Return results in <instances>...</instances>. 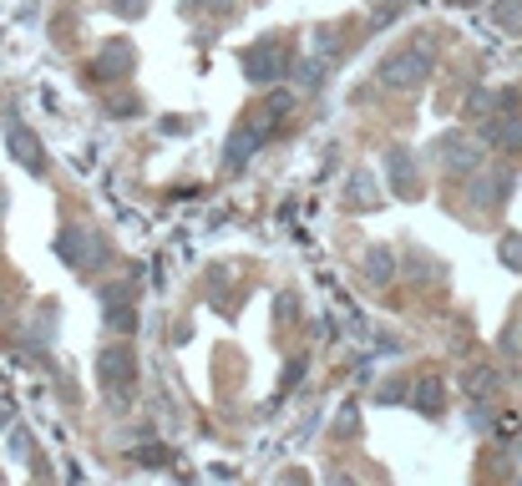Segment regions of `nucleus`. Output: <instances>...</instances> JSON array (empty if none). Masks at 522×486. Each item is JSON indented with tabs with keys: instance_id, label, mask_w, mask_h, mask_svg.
<instances>
[{
	"instance_id": "11",
	"label": "nucleus",
	"mask_w": 522,
	"mask_h": 486,
	"mask_svg": "<svg viewBox=\"0 0 522 486\" xmlns=\"http://www.w3.org/2000/svg\"><path fill=\"white\" fill-rule=\"evenodd\" d=\"M345 208H355V213L381 208V182H376L370 167H355L350 172V182H345Z\"/></svg>"
},
{
	"instance_id": "8",
	"label": "nucleus",
	"mask_w": 522,
	"mask_h": 486,
	"mask_svg": "<svg viewBox=\"0 0 522 486\" xmlns=\"http://www.w3.org/2000/svg\"><path fill=\"white\" fill-rule=\"evenodd\" d=\"M132 41H107L97 56H92V82H102V86H112V82H122V76H132Z\"/></svg>"
},
{
	"instance_id": "6",
	"label": "nucleus",
	"mask_w": 522,
	"mask_h": 486,
	"mask_svg": "<svg viewBox=\"0 0 522 486\" xmlns=\"http://www.w3.org/2000/svg\"><path fill=\"white\" fill-rule=\"evenodd\" d=\"M5 147H11V157L26 167V172H36V178L46 172V147H41V137H36L26 122H15V117L5 122Z\"/></svg>"
},
{
	"instance_id": "4",
	"label": "nucleus",
	"mask_w": 522,
	"mask_h": 486,
	"mask_svg": "<svg viewBox=\"0 0 522 486\" xmlns=\"http://www.w3.org/2000/svg\"><path fill=\"white\" fill-rule=\"evenodd\" d=\"M284 71H289V46H284V36L254 41V51H243V76H249L254 86L284 82Z\"/></svg>"
},
{
	"instance_id": "1",
	"label": "nucleus",
	"mask_w": 522,
	"mask_h": 486,
	"mask_svg": "<svg viewBox=\"0 0 522 486\" xmlns=\"http://www.w3.org/2000/svg\"><path fill=\"white\" fill-rule=\"evenodd\" d=\"M431 71H437V41H431V36H416V41H406L401 51H391L381 66H376V82H381L385 92H416Z\"/></svg>"
},
{
	"instance_id": "10",
	"label": "nucleus",
	"mask_w": 522,
	"mask_h": 486,
	"mask_svg": "<svg viewBox=\"0 0 522 486\" xmlns=\"http://www.w3.org/2000/svg\"><path fill=\"white\" fill-rule=\"evenodd\" d=\"M264 142H269V127H254V122L234 127V137H228V147H224V163L234 167V172H239V167L249 163V157H254L259 147H264Z\"/></svg>"
},
{
	"instance_id": "2",
	"label": "nucleus",
	"mask_w": 522,
	"mask_h": 486,
	"mask_svg": "<svg viewBox=\"0 0 522 486\" xmlns=\"http://www.w3.org/2000/svg\"><path fill=\"white\" fill-rule=\"evenodd\" d=\"M97 380L117 405H128L132 390H137V355H132V345H107L102 349L97 355Z\"/></svg>"
},
{
	"instance_id": "5",
	"label": "nucleus",
	"mask_w": 522,
	"mask_h": 486,
	"mask_svg": "<svg viewBox=\"0 0 522 486\" xmlns=\"http://www.w3.org/2000/svg\"><path fill=\"white\" fill-rule=\"evenodd\" d=\"M431 157L441 163L447 178H472V172H482V147L466 137V132H441L437 147H431Z\"/></svg>"
},
{
	"instance_id": "9",
	"label": "nucleus",
	"mask_w": 522,
	"mask_h": 486,
	"mask_svg": "<svg viewBox=\"0 0 522 486\" xmlns=\"http://www.w3.org/2000/svg\"><path fill=\"white\" fill-rule=\"evenodd\" d=\"M385 178H391V193L406 198V203L421 193V178H416V157H411L406 147H391V157H385Z\"/></svg>"
},
{
	"instance_id": "7",
	"label": "nucleus",
	"mask_w": 522,
	"mask_h": 486,
	"mask_svg": "<svg viewBox=\"0 0 522 486\" xmlns=\"http://www.w3.org/2000/svg\"><path fill=\"white\" fill-rule=\"evenodd\" d=\"M482 137L492 142L497 153H522V111H497L492 102V117H482Z\"/></svg>"
},
{
	"instance_id": "14",
	"label": "nucleus",
	"mask_w": 522,
	"mask_h": 486,
	"mask_svg": "<svg viewBox=\"0 0 522 486\" xmlns=\"http://www.w3.org/2000/svg\"><path fill=\"white\" fill-rule=\"evenodd\" d=\"M366 278H370V284H391V278H395V259H391V249H381V243H376V249L366 253Z\"/></svg>"
},
{
	"instance_id": "3",
	"label": "nucleus",
	"mask_w": 522,
	"mask_h": 486,
	"mask_svg": "<svg viewBox=\"0 0 522 486\" xmlns=\"http://www.w3.org/2000/svg\"><path fill=\"white\" fill-rule=\"evenodd\" d=\"M57 259L61 264H71V269H102L107 259H112V249H107V238L102 234H86V228H76V223H66L57 234Z\"/></svg>"
},
{
	"instance_id": "23",
	"label": "nucleus",
	"mask_w": 522,
	"mask_h": 486,
	"mask_svg": "<svg viewBox=\"0 0 522 486\" xmlns=\"http://www.w3.org/2000/svg\"><path fill=\"white\" fill-rule=\"evenodd\" d=\"M183 5H188L193 15H198V11H218V15L228 11V0H183Z\"/></svg>"
},
{
	"instance_id": "12",
	"label": "nucleus",
	"mask_w": 522,
	"mask_h": 486,
	"mask_svg": "<svg viewBox=\"0 0 522 486\" xmlns=\"http://www.w3.org/2000/svg\"><path fill=\"white\" fill-rule=\"evenodd\" d=\"M411 405H416L421 416H441V411H447V380L421 376L416 385H411Z\"/></svg>"
},
{
	"instance_id": "18",
	"label": "nucleus",
	"mask_w": 522,
	"mask_h": 486,
	"mask_svg": "<svg viewBox=\"0 0 522 486\" xmlns=\"http://www.w3.org/2000/svg\"><path fill=\"white\" fill-rule=\"evenodd\" d=\"M492 15H497V26L522 31V0H492Z\"/></svg>"
},
{
	"instance_id": "21",
	"label": "nucleus",
	"mask_w": 522,
	"mask_h": 486,
	"mask_svg": "<svg viewBox=\"0 0 522 486\" xmlns=\"http://www.w3.org/2000/svg\"><path fill=\"white\" fill-rule=\"evenodd\" d=\"M360 431V411H355V405H345V411H340V420H335V436H355Z\"/></svg>"
},
{
	"instance_id": "25",
	"label": "nucleus",
	"mask_w": 522,
	"mask_h": 486,
	"mask_svg": "<svg viewBox=\"0 0 522 486\" xmlns=\"http://www.w3.org/2000/svg\"><path fill=\"white\" fill-rule=\"evenodd\" d=\"M385 5H395V0H385Z\"/></svg>"
},
{
	"instance_id": "24",
	"label": "nucleus",
	"mask_w": 522,
	"mask_h": 486,
	"mask_svg": "<svg viewBox=\"0 0 522 486\" xmlns=\"http://www.w3.org/2000/svg\"><path fill=\"white\" fill-rule=\"evenodd\" d=\"M112 11L117 15H142L147 11V0H112Z\"/></svg>"
},
{
	"instance_id": "13",
	"label": "nucleus",
	"mask_w": 522,
	"mask_h": 486,
	"mask_svg": "<svg viewBox=\"0 0 522 486\" xmlns=\"http://www.w3.org/2000/svg\"><path fill=\"white\" fill-rule=\"evenodd\" d=\"M512 193V172H472V198L477 203H502V198Z\"/></svg>"
},
{
	"instance_id": "15",
	"label": "nucleus",
	"mask_w": 522,
	"mask_h": 486,
	"mask_svg": "<svg viewBox=\"0 0 522 486\" xmlns=\"http://www.w3.org/2000/svg\"><path fill=\"white\" fill-rule=\"evenodd\" d=\"M497 385H502V376H497L492 365H477V370H466V390H472V395H497Z\"/></svg>"
},
{
	"instance_id": "22",
	"label": "nucleus",
	"mask_w": 522,
	"mask_h": 486,
	"mask_svg": "<svg viewBox=\"0 0 522 486\" xmlns=\"http://www.w3.org/2000/svg\"><path fill=\"white\" fill-rule=\"evenodd\" d=\"M112 111H117V117H132V111H142V102L122 92V97H112Z\"/></svg>"
},
{
	"instance_id": "19",
	"label": "nucleus",
	"mask_w": 522,
	"mask_h": 486,
	"mask_svg": "<svg viewBox=\"0 0 522 486\" xmlns=\"http://www.w3.org/2000/svg\"><path fill=\"white\" fill-rule=\"evenodd\" d=\"M406 395H411L406 380H385V385L376 390V401H381V405H395V401H406Z\"/></svg>"
},
{
	"instance_id": "16",
	"label": "nucleus",
	"mask_w": 522,
	"mask_h": 486,
	"mask_svg": "<svg viewBox=\"0 0 522 486\" xmlns=\"http://www.w3.org/2000/svg\"><path fill=\"white\" fill-rule=\"evenodd\" d=\"M132 299H137V284H132V278H112V284H102V309L132 305Z\"/></svg>"
},
{
	"instance_id": "17",
	"label": "nucleus",
	"mask_w": 522,
	"mask_h": 486,
	"mask_svg": "<svg viewBox=\"0 0 522 486\" xmlns=\"http://www.w3.org/2000/svg\"><path fill=\"white\" fill-rule=\"evenodd\" d=\"M107 330H112V334H132V330H137V309H132V305H112V309H107Z\"/></svg>"
},
{
	"instance_id": "20",
	"label": "nucleus",
	"mask_w": 522,
	"mask_h": 486,
	"mask_svg": "<svg viewBox=\"0 0 522 486\" xmlns=\"http://www.w3.org/2000/svg\"><path fill=\"white\" fill-rule=\"evenodd\" d=\"M502 264H508V269H522V234H508V238H502Z\"/></svg>"
},
{
	"instance_id": "26",
	"label": "nucleus",
	"mask_w": 522,
	"mask_h": 486,
	"mask_svg": "<svg viewBox=\"0 0 522 486\" xmlns=\"http://www.w3.org/2000/svg\"><path fill=\"white\" fill-rule=\"evenodd\" d=\"M462 5H472V0H462Z\"/></svg>"
}]
</instances>
